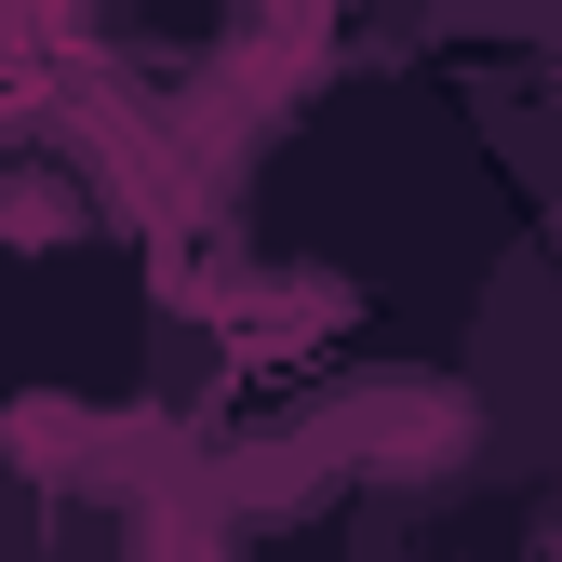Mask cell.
<instances>
[{"mask_svg":"<svg viewBox=\"0 0 562 562\" xmlns=\"http://www.w3.org/2000/svg\"><path fill=\"white\" fill-rule=\"evenodd\" d=\"M27 108H41V94H27V67H14V54H0V134H14Z\"/></svg>","mask_w":562,"mask_h":562,"instance_id":"obj_2","label":"cell"},{"mask_svg":"<svg viewBox=\"0 0 562 562\" xmlns=\"http://www.w3.org/2000/svg\"><path fill=\"white\" fill-rule=\"evenodd\" d=\"M67 228H81L67 175H41V161H14V175H0V241H14V255H41V241H67Z\"/></svg>","mask_w":562,"mask_h":562,"instance_id":"obj_1","label":"cell"}]
</instances>
